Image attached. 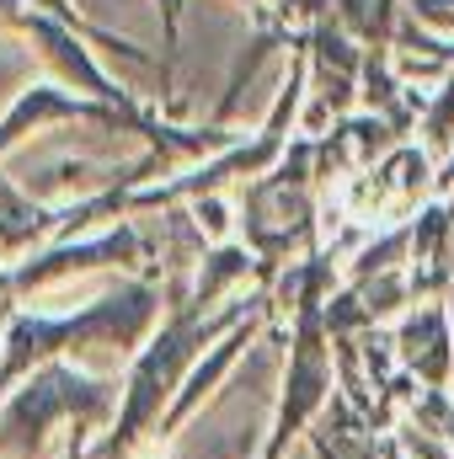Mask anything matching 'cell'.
I'll return each mask as SVG.
<instances>
[{"label": "cell", "mask_w": 454, "mask_h": 459, "mask_svg": "<svg viewBox=\"0 0 454 459\" xmlns=\"http://www.w3.org/2000/svg\"><path fill=\"white\" fill-rule=\"evenodd\" d=\"M390 459H401V455H390Z\"/></svg>", "instance_id": "2"}, {"label": "cell", "mask_w": 454, "mask_h": 459, "mask_svg": "<svg viewBox=\"0 0 454 459\" xmlns=\"http://www.w3.org/2000/svg\"><path fill=\"white\" fill-rule=\"evenodd\" d=\"M108 406H113V390H108V385H92V379H81V374H70V368H43V374L11 401V411H5V422H0V444H11V449H22L27 438L38 444L54 417H65V411L108 417Z\"/></svg>", "instance_id": "1"}]
</instances>
